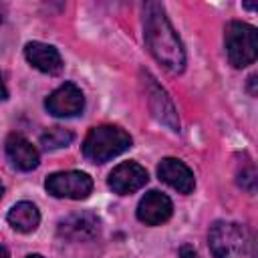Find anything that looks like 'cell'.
<instances>
[{"label": "cell", "mask_w": 258, "mask_h": 258, "mask_svg": "<svg viewBox=\"0 0 258 258\" xmlns=\"http://www.w3.org/2000/svg\"><path fill=\"white\" fill-rule=\"evenodd\" d=\"M0 258H8V252H6L4 246H0Z\"/></svg>", "instance_id": "20"}, {"label": "cell", "mask_w": 258, "mask_h": 258, "mask_svg": "<svg viewBox=\"0 0 258 258\" xmlns=\"http://www.w3.org/2000/svg\"><path fill=\"white\" fill-rule=\"evenodd\" d=\"M256 79H258L256 75H252V77L248 79V81H250V95H256Z\"/></svg>", "instance_id": "19"}, {"label": "cell", "mask_w": 258, "mask_h": 258, "mask_svg": "<svg viewBox=\"0 0 258 258\" xmlns=\"http://www.w3.org/2000/svg\"><path fill=\"white\" fill-rule=\"evenodd\" d=\"M44 107L54 117H75L85 109V97L75 83H64L46 97Z\"/></svg>", "instance_id": "6"}, {"label": "cell", "mask_w": 258, "mask_h": 258, "mask_svg": "<svg viewBox=\"0 0 258 258\" xmlns=\"http://www.w3.org/2000/svg\"><path fill=\"white\" fill-rule=\"evenodd\" d=\"M24 258H42L40 254H28V256H24Z\"/></svg>", "instance_id": "21"}, {"label": "cell", "mask_w": 258, "mask_h": 258, "mask_svg": "<svg viewBox=\"0 0 258 258\" xmlns=\"http://www.w3.org/2000/svg\"><path fill=\"white\" fill-rule=\"evenodd\" d=\"M171 214H173L171 200L165 194L155 191V189L145 194L137 206V218L145 226H161L163 222L171 218Z\"/></svg>", "instance_id": "9"}, {"label": "cell", "mask_w": 258, "mask_h": 258, "mask_svg": "<svg viewBox=\"0 0 258 258\" xmlns=\"http://www.w3.org/2000/svg\"><path fill=\"white\" fill-rule=\"evenodd\" d=\"M179 254H181V258H198V254H196V250L191 246H181Z\"/></svg>", "instance_id": "17"}, {"label": "cell", "mask_w": 258, "mask_h": 258, "mask_svg": "<svg viewBox=\"0 0 258 258\" xmlns=\"http://www.w3.org/2000/svg\"><path fill=\"white\" fill-rule=\"evenodd\" d=\"M73 139H75L73 131H69L64 127H48L40 135V145L44 149H60V147H67Z\"/></svg>", "instance_id": "15"}, {"label": "cell", "mask_w": 258, "mask_h": 258, "mask_svg": "<svg viewBox=\"0 0 258 258\" xmlns=\"http://www.w3.org/2000/svg\"><path fill=\"white\" fill-rule=\"evenodd\" d=\"M0 22H2V12H0Z\"/></svg>", "instance_id": "23"}, {"label": "cell", "mask_w": 258, "mask_h": 258, "mask_svg": "<svg viewBox=\"0 0 258 258\" xmlns=\"http://www.w3.org/2000/svg\"><path fill=\"white\" fill-rule=\"evenodd\" d=\"M238 183H240L244 189L254 191V187H256V169H254V165H252V163H250L246 169H242V171H240Z\"/></svg>", "instance_id": "16"}, {"label": "cell", "mask_w": 258, "mask_h": 258, "mask_svg": "<svg viewBox=\"0 0 258 258\" xmlns=\"http://www.w3.org/2000/svg\"><path fill=\"white\" fill-rule=\"evenodd\" d=\"M58 230L62 236H69L75 240L91 238L99 232V218L93 214H75V216H69L67 220H62Z\"/></svg>", "instance_id": "14"}, {"label": "cell", "mask_w": 258, "mask_h": 258, "mask_svg": "<svg viewBox=\"0 0 258 258\" xmlns=\"http://www.w3.org/2000/svg\"><path fill=\"white\" fill-rule=\"evenodd\" d=\"M24 56L34 69H38L44 75H58L62 71L60 52L50 44L32 40V42H28L24 46Z\"/></svg>", "instance_id": "11"}, {"label": "cell", "mask_w": 258, "mask_h": 258, "mask_svg": "<svg viewBox=\"0 0 258 258\" xmlns=\"http://www.w3.org/2000/svg\"><path fill=\"white\" fill-rule=\"evenodd\" d=\"M6 218H8V224L16 232H22V234L34 232L38 228V224H40V212H38V208L32 202H18V204H14Z\"/></svg>", "instance_id": "13"}, {"label": "cell", "mask_w": 258, "mask_h": 258, "mask_svg": "<svg viewBox=\"0 0 258 258\" xmlns=\"http://www.w3.org/2000/svg\"><path fill=\"white\" fill-rule=\"evenodd\" d=\"M6 155H8L10 163L20 171H30L40 161L36 147L26 137H22L18 133L8 135V139H6Z\"/></svg>", "instance_id": "12"}, {"label": "cell", "mask_w": 258, "mask_h": 258, "mask_svg": "<svg viewBox=\"0 0 258 258\" xmlns=\"http://www.w3.org/2000/svg\"><path fill=\"white\" fill-rule=\"evenodd\" d=\"M145 42L159 64L169 73L185 69V50L159 2L145 4Z\"/></svg>", "instance_id": "1"}, {"label": "cell", "mask_w": 258, "mask_h": 258, "mask_svg": "<svg viewBox=\"0 0 258 258\" xmlns=\"http://www.w3.org/2000/svg\"><path fill=\"white\" fill-rule=\"evenodd\" d=\"M214 258H258L254 232L238 222H216L208 234Z\"/></svg>", "instance_id": "2"}, {"label": "cell", "mask_w": 258, "mask_h": 258, "mask_svg": "<svg viewBox=\"0 0 258 258\" xmlns=\"http://www.w3.org/2000/svg\"><path fill=\"white\" fill-rule=\"evenodd\" d=\"M143 85H145V93H147L149 107H151L153 115H155L163 125H167L171 131H179L177 113H175L173 103H171V99L167 97V93L155 83V79H153L149 73L143 75Z\"/></svg>", "instance_id": "8"}, {"label": "cell", "mask_w": 258, "mask_h": 258, "mask_svg": "<svg viewBox=\"0 0 258 258\" xmlns=\"http://www.w3.org/2000/svg\"><path fill=\"white\" fill-rule=\"evenodd\" d=\"M131 135L117 125L93 127L83 141V155L93 163H105L131 147Z\"/></svg>", "instance_id": "3"}, {"label": "cell", "mask_w": 258, "mask_h": 258, "mask_svg": "<svg viewBox=\"0 0 258 258\" xmlns=\"http://www.w3.org/2000/svg\"><path fill=\"white\" fill-rule=\"evenodd\" d=\"M2 194H4V185H2V181H0V198H2Z\"/></svg>", "instance_id": "22"}, {"label": "cell", "mask_w": 258, "mask_h": 258, "mask_svg": "<svg viewBox=\"0 0 258 258\" xmlns=\"http://www.w3.org/2000/svg\"><path fill=\"white\" fill-rule=\"evenodd\" d=\"M8 97V91H6V85H4V79H2V73H0V101H4Z\"/></svg>", "instance_id": "18"}, {"label": "cell", "mask_w": 258, "mask_h": 258, "mask_svg": "<svg viewBox=\"0 0 258 258\" xmlns=\"http://www.w3.org/2000/svg\"><path fill=\"white\" fill-rule=\"evenodd\" d=\"M157 175L163 183L177 189L179 194H191L194 187H196V179H194L191 169L175 157L161 159V163L157 165Z\"/></svg>", "instance_id": "10"}, {"label": "cell", "mask_w": 258, "mask_h": 258, "mask_svg": "<svg viewBox=\"0 0 258 258\" xmlns=\"http://www.w3.org/2000/svg\"><path fill=\"white\" fill-rule=\"evenodd\" d=\"M147 179H149V175L143 165H139L135 161H123L109 173L107 183L115 194L127 196V194L141 189L147 183Z\"/></svg>", "instance_id": "7"}, {"label": "cell", "mask_w": 258, "mask_h": 258, "mask_svg": "<svg viewBox=\"0 0 258 258\" xmlns=\"http://www.w3.org/2000/svg\"><path fill=\"white\" fill-rule=\"evenodd\" d=\"M44 187L54 198L85 200L93 191V179L83 171H56L46 177Z\"/></svg>", "instance_id": "5"}, {"label": "cell", "mask_w": 258, "mask_h": 258, "mask_svg": "<svg viewBox=\"0 0 258 258\" xmlns=\"http://www.w3.org/2000/svg\"><path fill=\"white\" fill-rule=\"evenodd\" d=\"M224 44L228 60L236 69H244L256 60L258 42H256V28L252 24L232 20L224 30Z\"/></svg>", "instance_id": "4"}]
</instances>
